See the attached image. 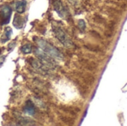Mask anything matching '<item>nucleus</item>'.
Listing matches in <instances>:
<instances>
[{
  "label": "nucleus",
  "mask_w": 127,
  "mask_h": 126,
  "mask_svg": "<svg viewBox=\"0 0 127 126\" xmlns=\"http://www.w3.org/2000/svg\"><path fill=\"white\" fill-rule=\"evenodd\" d=\"M68 1H69L71 4H74V5L77 4V0H68Z\"/></svg>",
  "instance_id": "11"
},
{
  "label": "nucleus",
  "mask_w": 127,
  "mask_h": 126,
  "mask_svg": "<svg viewBox=\"0 0 127 126\" xmlns=\"http://www.w3.org/2000/svg\"><path fill=\"white\" fill-rule=\"evenodd\" d=\"M53 6L54 10L57 13V14L63 19H67L68 17V12L63 4L61 0H54L53 1Z\"/></svg>",
  "instance_id": "4"
},
{
  "label": "nucleus",
  "mask_w": 127,
  "mask_h": 126,
  "mask_svg": "<svg viewBox=\"0 0 127 126\" xmlns=\"http://www.w3.org/2000/svg\"><path fill=\"white\" fill-rule=\"evenodd\" d=\"M24 23H25L24 19L21 16H19V14H16L14 18H13V26L17 29H21L23 27Z\"/></svg>",
  "instance_id": "7"
},
{
  "label": "nucleus",
  "mask_w": 127,
  "mask_h": 126,
  "mask_svg": "<svg viewBox=\"0 0 127 126\" xmlns=\"http://www.w3.org/2000/svg\"><path fill=\"white\" fill-rule=\"evenodd\" d=\"M36 42L38 45V48H40L42 51H44L46 54L56 59H63V56L61 52L53 45L47 42L43 39H37Z\"/></svg>",
  "instance_id": "1"
},
{
  "label": "nucleus",
  "mask_w": 127,
  "mask_h": 126,
  "mask_svg": "<svg viewBox=\"0 0 127 126\" xmlns=\"http://www.w3.org/2000/svg\"><path fill=\"white\" fill-rule=\"evenodd\" d=\"M52 30H53L55 37L63 45V46H65V48H68L74 47V43L72 42L71 39L68 37V36L66 34L65 30L60 26L54 23L52 25Z\"/></svg>",
  "instance_id": "2"
},
{
  "label": "nucleus",
  "mask_w": 127,
  "mask_h": 126,
  "mask_svg": "<svg viewBox=\"0 0 127 126\" xmlns=\"http://www.w3.org/2000/svg\"><path fill=\"white\" fill-rule=\"evenodd\" d=\"M11 14H12L11 7L7 4L3 5L1 7V10H0V25H3L5 24H8L10 20Z\"/></svg>",
  "instance_id": "3"
},
{
  "label": "nucleus",
  "mask_w": 127,
  "mask_h": 126,
  "mask_svg": "<svg viewBox=\"0 0 127 126\" xmlns=\"http://www.w3.org/2000/svg\"><path fill=\"white\" fill-rule=\"evenodd\" d=\"M78 26H79L80 29L82 31L85 30V29H86V22H85V21L83 19L79 20V22H78Z\"/></svg>",
  "instance_id": "10"
},
{
  "label": "nucleus",
  "mask_w": 127,
  "mask_h": 126,
  "mask_svg": "<svg viewBox=\"0 0 127 126\" xmlns=\"http://www.w3.org/2000/svg\"><path fill=\"white\" fill-rule=\"evenodd\" d=\"M26 5H27V2L25 0H21V1H18L15 3L14 7L16 11L19 13H23L25 11V8H26Z\"/></svg>",
  "instance_id": "6"
},
{
  "label": "nucleus",
  "mask_w": 127,
  "mask_h": 126,
  "mask_svg": "<svg viewBox=\"0 0 127 126\" xmlns=\"http://www.w3.org/2000/svg\"><path fill=\"white\" fill-rule=\"evenodd\" d=\"M23 111L24 112L29 115V116H33L34 115L35 112H36V108H35V105L32 102V101L31 100H28L26 102H25V105L24 106V108H23Z\"/></svg>",
  "instance_id": "5"
},
{
  "label": "nucleus",
  "mask_w": 127,
  "mask_h": 126,
  "mask_svg": "<svg viewBox=\"0 0 127 126\" xmlns=\"http://www.w3.org/2000/svg\"><path fill=\"white\" fill-rule=\"evenodd\" d=\"M12 33H13V30L10 27H7L4 30V32L1 38V41L2 43H4L6 42L7 41H8L10 39V36L12 35Z\"/></svg>",
  "instance_id": "8"
},
{
  "label": "nucleus",
  "mask_w": 127,
  "mask_h": 126,
  "mask_svg": "<svg viewBox=\"0 0 127 126\" xmlns=\"http://www.w3.org/2000/svg\"><path fill=\"white\" fill-rule=\"evenodd\" d=\"M21 51L24 54H28L32 52V46L30 44H26L22 46L21 48Z\"/></svg>",
  "instance_id": "9"
},
{
  "label": "nucleus",
  "mask_w": 127,
  "mask_h": 126,
  "mask_svg": "<svg viewBox=\"0 0 127 126\" xmlns=\"http://www.w3.org/2000/svg\"><path fill=\"white\" fill-rule=\"evenodd\" d=\"M0 52H1V48H0Z\"/></svg>",
  "instance_id": "12"
}]
</instances>
